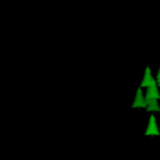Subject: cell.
I'll return each instance as SVG.
<instances>
[{
	"label": "cell",
	"mask_w": 160,
	"mask_h": 160,
	"mask_svg": "<svg viewBox=\"0 0 160 160\" xmlns=\"http://www.w3.org/2000/svg\"><path fill=\"white\" fill-rule=\"evenodd\" d=\"M157 85V81L156 78L152 77V72H150V68H146L145 70V77L142 79V84H140V88H150V87H156Z\"/></svg>",
	"instance_id": "1"
},
{
	"label": "cell",
	"mask_w": 160,
	"mask_h": 160,
	"mask_svg": "<svg viewBox=\"0 0 160 160\" xmlns=\"http://www.w3.org/2000/svg\"><path fill=\"white\" fill-rule=\"evenodd\" d=\"M133 108H146V101H145V94H143L142 88L136 91V98L133 101Z\"/></svg>",
	"instance_id": "2"
},
{
	"label": "cell",
	"mask_w": 160,
	"mask_h": 160,
	"mask_svg": "<svg viewBox=\"0 0 160 160\" xmlns=\"http://www.w3.org/2000/svg\"><path fill=\"white\" fill-rule=\"evenodd\" d=\"M159 129H160V128L157 126V123H156V119H154V116H150V121H149L148 129H146L145 135H154V136H157V135H160Z\"/></svg>",
	"instance_id": "3"
},
{
	"label": "cell",
	"mask_w": 160,
	"mask_h": 160,
	"mask_svg": "<svg viewBox=\"0 0 160 160\" xmlns=\"http://www.w3.org/2000/svg\"><path fill=\"white\" fill-rule=\"evenodd\" d=\"M148 99H160V94H159V88L156 87H150L146 89V94H145V101Z\"/></svg>",
	"instance_id": "4"
},
{
	"label": "cell",
	"mask_w": 160,
	"mask_h": 160,
	"mask_svg": "<svg viewBox=\"0 0 160 160\" xmlns=\"http://www.w3.org/2000/svg\"><path fill=\"white\" fill-rule=\"evenodd\" d=\"M146 111L148 112H159L160 105L157 99H148L146 101Z\"/></svg>",
	"instance_id": "5"
}]
</instances>
